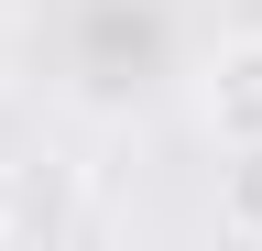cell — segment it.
I'll list each match as a JSON object with an SVG mask.
<instances>
[{
  "label": "cell",
  "instance_id": "cell-2",
  "mask_svg": "<svg viewBox=\"0 0 262 251\" xmlns=\"http://www.w3.org/2000/svg\"><path fill=\"white\" fill-rule=\"evenodd\" d=\"M219 230L262 251V142H229V164H219Z\"/></svg>",
  "mask_w": 262,
  "mask_h": 251
},
{
  "label": "cell",
  "instance_id": "cell-1",
  "mask_svg": "<svg viewBox=\"0 0 262 251\" xmlns=\"http://www.w3.org/2000/svg\"><path fill=\"white\" fill-rule=\"evenodd\" d=\"M196 109L219 142H262V33H219L196 66Z\"/></svg>",
  "mask_w": 262,
  "mask_h": 251
}]
</instances>
